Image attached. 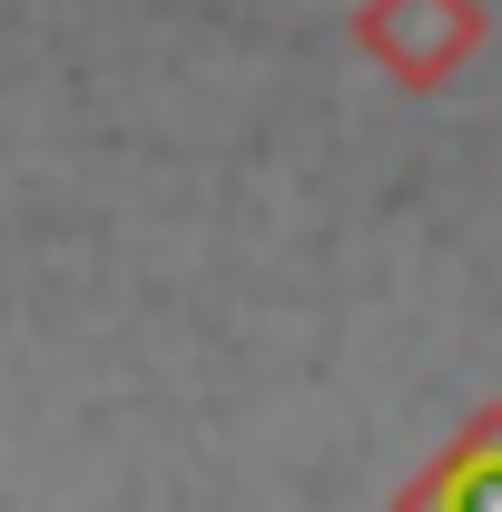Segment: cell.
I'll list each match as a JSON object with an SVG mask.
<instances>
[{
  "instance_id": "cell-1",
  "label": "cell",
  "mask_w": 502,
  "mask_h": 512,
  "mask_svg": "<svg viewBox=\"0 0 502 512\" xmlns=\"http://www.w3.org/2000/svg\"><path fill=\"white\" fill-rule=\"evenodd\" d=\"M394 512H502V404H483L453 434V453L394 493Z\"/></svg>"
}]
</instances>
